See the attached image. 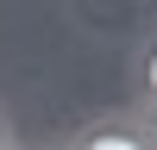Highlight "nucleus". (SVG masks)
<instances>
[{
	"label": "nucleus",
	"instance_id": "1",
	"mask_svg": "<svg viewBox=\"0 0 157 150\" xmlns=\"http://www.w3.org/2000/svg\"><path fill=\"white\" fill-rule=\"evenodd\" d=\"M63 144L69 150H151L145 131H138V119H132V106H107V112H94V119H82Z\"/></svg>",
	"mask_w": 157,
	"mask_h": 150
},
{
	"label": "nucleus",
	"instance_id": "2",
	"mask_svg": "<svg viewBox=\"0 0 157 150\" xmlns=\"http://www.w3.org/2000/svg\"><path fill=\"white\" fill-rule=\"evenodd\" d=\"M132 106H157V31L132 44Z\"/></svg>",
	"mask_w": 157,
	"mask_h": 150
},
{
	"label": "nucleus",
	"instance_id": "3",
	"mask_svg": "<svg viewBox=\"0 0 157 150\" xmlns=\"http://www.w3.org/2000/svg\"><path fill=\"white\" fill-rule=\"evenodd\" d=\"M132 119H138V131H145V144L157 150V106H132Z\"/></svg>",
	"mask_w": 157,
	"mask_h": 150
},
{
	"label": "nucleus",
	"instance_id": "4",
	"mask_svg": "<svg viewBox=\"0 0 157 150\" xmlns=\"http://www.w3.org/2000/svg\"><path fill=\"white\" fill-rule=\"evenodd\" d=\"M0 150H19V131H13V112H6V100H0Z\"/></svg>",
	"mask_w": 157,
	"mask_h": 150
},
{
	"label": "nucleus",
	"instance_id": "5",
	"mask_svg": "<svg viewBox=\"0 0 157 150\" xmlns=\"http://www.w3.org/2000/svg\"><path fill=\"white\" fill-rule=\"evenodd\" d=\"M19 150H69V144H63V138H57V144H19Z\"/></svg>",
	"mask_w": 157,
	"mask_h": 150
},
{
	"label": "nucleus",
	"instance_id": "6",
	"mask_svg": "<svg viewBox=\"0 0 157 150\" xmlns=\"http://www.w3.org/2000/svg\"><path fill=\"white\" fill-rule=\"evenodd\" d=\"M151 31H157V12H151Z\"/></svg>",
	"mask_w": 157,
	"mask_h": 150
}]
</instances>
